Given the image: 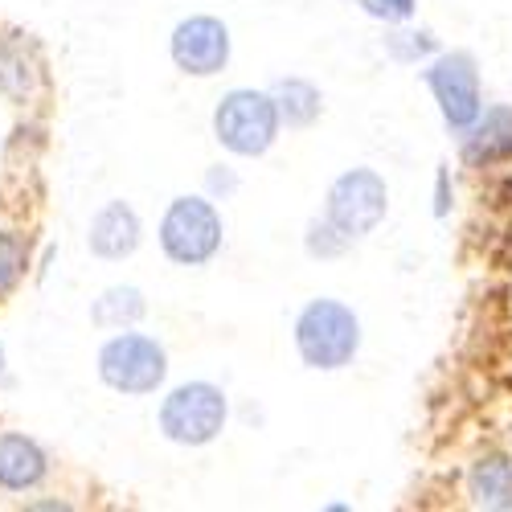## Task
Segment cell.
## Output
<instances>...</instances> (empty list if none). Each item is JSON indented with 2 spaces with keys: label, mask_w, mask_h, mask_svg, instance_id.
<instances>
[{
  "label": "cell",
  "mask_w": 512,
  "mask_h": 512,
  "mask_svg": "<svg viewBox=\"0 0 512 512\" xmlns=\"http://www.w3.org/2000/svg\"><path fill=\"white\" fill-rule=\"evenodd\" d=\"M295 353L308 369H345L361 353V320L340 300H312L295 320Z\"/></svg>",
  "instance_id": "6da1fadb"
},
{
  "label": "cell",
  "mask_w": 512,
  "mask_h": 512,
  "mask_svg": "<svg viewBox=\"0 0 512 512\" xmlns=\"http://www.w3.org/2000/svg\"><path fill=\"white\" fill-rule=\"evenodd\" d=\"M279 123L283 119H279L271 91L238 87L218 103V111H213V136H218V144L230 148L234 156H263L279 140Z\"/></svg>",
  "instance_id": "7a4b0ae2"
},
{
  "label": "cell",
  "mask_w": 512,
  "mask_h": 512,
  "mask_svg": "<svg viewBox=\"0 0 512 512\" xmlns=\"http://www.w3.org/2000/svg\"><path fill=\"white\" fill-rule=\"evenodd\" d=\"M390 209V189L373 168H349L340 173L324 201V222L349 242L369 238Z\"/></svg>",
  "instance_id": "3957f363"
},
{
  "label": "cell",
  "mask_w": 512,
  "mask_h": 512,
  "mask_svg": "<svg viewBox=\"0 0 512 512\" xmlns=\"http://www.w3.org/2000/svg\"><path fill=\"white\" fill-rule=\"evenodd\" d=\"M226 394L213 381H185L160 406V431L181 447H205L226 431Z\"/></svg>",
  "instance_id": "277c9868"
},
{
  "label": "cell",
  "mask_w": 512,
  "mask_h": 512,
  "mask_svg": "<svg viewBox=\"0 0 512 512\" xmlns=\"http://www.w3.org/2000/svg\"><path fill=\"white\" fill-rule=\"evenodd\" d=\"M160 246L181 267H205L222 250V213L209 197H177L164 209Z\"/></svg>",
  "instance_id": "5b68a950"
},
{
  "label": "cell",
  "mask_w": 512,
  "mask_h": 512,
  "mask_svg": "<svg viewBox=\"0 0 512 512\" xmlns=\"http://www.w3.org/2000/svg\"><path fill=\"white\" fill-rule=\"evenodd\" d=\"M99 377L115 394H156L168 377V357L164 345L144 332H123L111 336L107 345L99 349Z\"/></svg>",
  "instance_id": "8992f818"
},
{
  "label": "cell",
  "mask_w": 512,
  "mask_h": 512,
  "mask_svg": "<svg viewBox=\"0 0 512 512\" xmlns=\"http://www.w3.org/2000/svg\"><path fill=\"white\" fill-rule=\"evenodd\" d=\"M422 82L431 87L451 132H463V127L484 111V103H480V66L467 50L439 54L431 66L422 70Z\"/></svg>",
  "instance_id": "52a82bcc"
},
{
  "label": "cell",
  "mask_w": 512,
  "mask_h": 512,
  "mask_svg": "<svg viewBox=\"0 0 512 512\" xmlns=\"http://www.w3.org/2000/svg\"><path fill=\"white\" fill-rule=\"evenodd\" d=\"M168 54H173L181 74H193V78L222 74L230 62V29L218 17H189L173 29Z\"/></svg>",
  "instance_id": "ba28073f"
},
{
  "label": "cell",
  "mask_w": 512,
  "mask_h": 512,
  "mask_svg": "<svg viewBox=\"0 0 512 512\" xmlns=\"http://www.w3.org/2000/svg\"><path fill=\"white\" fill-rule=\"evenodd\" d=\"M140 218L127 201H107L95 218H91V234L87 246L99 254V259H127L140 246Z\"/></svg>",
  "instance_id": "9c48e42d"
},
{
  "label": "cell",
  "mask_w": 512,
  "mask_h": 512,
  "mask_svg": "<svg viewBox=\"0 0 512 512\" xmlns=\"http://www.w3.org/2000/svg\"><path fill=\"white\" fill-rule=\"evenodd\" d=\"M512 156V107L480 111L463 127V160L467 164H492Z\"/></svg>",
  "instance_id": "30bf717a"
},
{
  "label": "cell",
  "mask_w": 512,
  "mask_h": 512,
  "mask_svg": "<svg viewBox=\"0 0 512 512\" xmlns=\"http://www.w3.org/2000/svg\"><path fill=\"white\" fill-rule=\"evenodd\" d=\"M50 459L33 439L25 435H0V488L9 492H29L46 480Z\"/></svg>",
  "instance_id": "8fae6325"
},
{
  "label": "cell",
  "mask_w": 512,
  "mask_h": 512,
  "mask_svg": "<svg viewBox=\"0 0 512 512\" xmlns=\"http://www.w3.org/2000/svg\"><path fill=\"white\" fill-rule=\"evenodd\" d=\"M467 492L480 508H512V459L508 455H488L472 467L467 476Z\"/></svg>",
  "instance_id": "7c38bea8"
},
{
  "label": "cell",
  "mask_w": 512,
  "mask_h": 512,
  "mask_svg": "<svg viewBox=\"0 0 512 512\" xmlns=\"http://www.w3.org/2000/svg\"><path fill=\"white\" fill-rule=\"evenodd\" d=\"M271 99L279 107V119H287V127H308L320 115V107H324L320 91L312 87L308 78H283V82H275Z\"/></svg>",
  "instance_id": "4fadbf2b"
},
{
  "label": "cell",
  "mask_w": 512,
  "mask_h": 512,
  "mask_svg": "<svg viewBox=\"0 0 512 512\" xmlns=\"http://www.w3.org/2000/svg\"><path fill=\"white\" fill-rule=\"evenodd\" d=\"M144 312H148V304H144L140 287H107L91 308V320L99 328H132L144 320Z\"/></svg>",
  "instance_id": "5bb4252c"
},
{
  "label": "cell",
  "mask_w": 512,
  "mask_h": 512,
  "mask_svg": "<svg viewBox=\"0 0 512 512\" xmlns=\"http://www.w3.org/2000/svg\"><path fill=\"white\" fill-rule=\"evenodd\" d=\"M21 271H25V250H21V242H17L13 234L0 230V295L13 291V283L21 279Z\"/></svg>",
  "instance_id": "9a60e30c"
},
{
  "label": "cell",
  "mask_w": 512,
  "mask_h": 512,
  "mask_svg": "<svg viewBox=\"0 0 512 512\" xmlns=\"http://www.w3.org/2000/svg\"><path fill=\"white\" fill-rule=\"evenodd\" d=\"M349 246H353V242H349V238H340L324 218L308 226V250H312V254H320V259H332V254L349 250Z\"/></svg>",
  "instance_id": "2e32d148"
},
{
  "label": "cell",
  "mask_w": 512,
  "mask_h": 512,
  "mask_svg": "<svg viewBox=\"0 0 512 512\" xmlns=\"http://www.w3.org/2000/svg\"><path fill=\"white\" fill-rule=\"evenodd\" d=\"M361 5L381 21H406L414 13V0H361Z\"/></svg>",
  "instance_id": "e0dca14e"
},
{
  "label": "cell",
  "mask_w": 512,
  "mask_h": 512,
  "mask_svg": "<svg viewBox=\"0 0 512 512\" xmlns=\"http://www.w3.org/2000/svg\"><path fill=\"white\" fill-rule=\"evenodd\" d=\"M234 185H238V181H234L230 173H209V189H226V193H230Z\"/></svg>",
  "instance_id": "ac0fdd59"
},
{
  "label": "cell",
  "mask_w": 512,
  "mask_h": 512,
  "mask_svg": "<svg viewBox=\"0 0 512 512\" xmlns=\"http://www.w3.org/2000/svg\"><path fill=\"white\" fill-rule=\"evenodd\" d=\"M0 369H5V345H0Z\"/></svg>",
  "instance_id": "d6986e66"
}]
</instances>
